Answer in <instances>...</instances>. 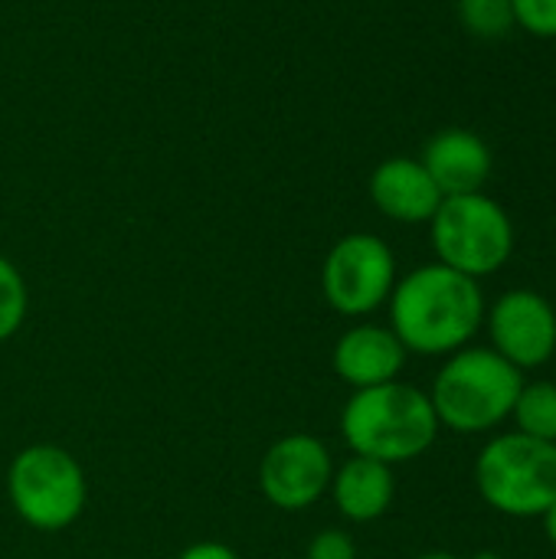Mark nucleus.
Returning a JSON list of instances; mask_svg holds the SVG:
<instances>
[{
    "label": "nucleus",
    "mask_w": 556,
    "mask_h": 559,
    "mask_svg": "<svg viewBox=\"0 0 556 559\" xmlns=\"http://www.w3.org/2000/svg\"><path fill=\"white\" fill-rule=\"evenodd\" d=\"M475 559H501V557H498V554H478Z\"/></svg>",
    "instance_id": "4be33fe9"
},
{
    "label": "nucleus",
    "mask_w": 556,
    "mask_h": 559,
    "mask_svg": "<svg viewBox=\"0 0 556 559\" xmlns=\"http://www.w3.org/2000/svg\"><path fill=\"white\" fill-rule=\"evenodd\" d=\"M541 521H544V534H547V540L554 544V550H556V501L547 508V511H544V518H541Z\"/></svg>",
    "instance_id": "aec40b11"
},
{
    "label": "nucleus",
    "mask_w": 556,
    "mask_h": 559,
    "mask_svg": "<svg viewBox=\"0 0 556 559\" xmlns=\"http://www.w3.org/2000/svg\"><path fill=\"white\" fill-rule=\"evenodd\" d=\"M7 498L23 524L43 534L72 527L88 501V481L72 452L36 442L13 455L7 468Z\"/></svg>",
    "instance_id": "39448f33"
},
{
    "label": "nucleus",
    "mask_w": 556,
    "mask_h": 559,
    "mask_svg": "<svg viewBox=\"0 0 556 559\" xmlns=\"http://www.w3.org/2000/svg\"><path fill=\"white\" fill-rule=\"evenodd\" d=\"M439 429L442 426L436 419L429 393L400 380L354 390L341 409V436L347 449L390 468L426 455Z\"/></svg>",
    "instance_id": "f03ea898"
},
{
    "label": "nucleus",
    "mask_w": 556,
    "mask_h": 559,
    "mask_svg": "<svg viewBox=\"0 0 556 559\" xmlns=\"http://www.w3.org/2000/svg\"><path fill=\"white\" fill-rule=\"evenodd\" d=\"M328 495L334 498V508L341 511V518L354 524L380 521L393 508V498H397L393 468L364 455H351L341 468H334Z\"/></svg>",
    "instance_id": "ddd939ff"
},
{
    "label": "nucleus",
    "mask_w": 556,
    "mask_h": 559,
    "mask_svg": "<svg viewBox=\"0 0 556 559\" xmlns=\"http://www.w3.org/2000/svg\"><path fill=\"white\" fill-rule=\"evenodd\" d=\"M459 16L465 29L482 39H498L518 26L511 0H459Z\"/></svg>",
    "instance_id": "dca6fc26"
},
{
    "label": "nucleus",
    "mask_w": 556,
    "mask_h": 559,
    "mask_svg": "<svg viewBox=\"0 0 556 559\" xmlns=\"http://www.w3.org/2000/svg\"><path fill=\"white\" fill-rule=\"evenodd\" d=\"M475 488L505 518H544L556 501V445L521 432L495 436L475 459Z\"/></svg>",
    "instance_id": "20e7f679"
},
{
    "label": "nucleus",
    "mask_w": 556,
    "mask_h": 559,
    "mask_svg": "<svg viewBox=\"0 0 556 559\" xmlns=\"http://www.w3.org/2000/svg\"><path fill=\"white\" fill-rule=\"evenodd\" d=\"M397 285V255L374 233H351L331 246L321 265V292L344 318L383 308Z\"/></svg>",
    "instance_id": "0eeeda50"
},
{
    "label": "nucleus",
    "mask_w": 556,
    "mask_h": 559,
    "mask_svg": "<svg viewBox=\"0 0 556 559\" xmlns=\"http://www.w3.org/2000/svg\"><path fill=\"white\" fill-rule=\"evenodd\" d=\"M511 419L518 426L514 432L556 445V383L551 380L524 383L511 409Z\"/></svg>",
    "instance_id": "4468645a"
},
{
    "label": "nucleus",
    "mask_w": 556,
    "mask_h": 559,
    "mask_svg": "<svg viewBox=\"0 0 556 559\" xmlns=\"http://www.w3.org/2000/svg\"><path fill=\"white\" fill-rule=\"evenodd\" d=\"M406 347L400 337L383 328V324H354L347 328L334 350H331V367L341 383L351 390H370L400 380L406 367Z\"/></svg>",
    "instance_id": "9d476101"
},
{
    "label": "nucleus",
    "mask_w": 556,
    "mask_h": 559,
    "mask_svg": "<svg viewBox=\"0 0 556 559\" xmlns=\"http://www.w3.org/2000/svg\"><path fill=\"white\" fill-rule=\"evenodd\" d=\"M334 462L318 436L292 432L269 445L259 462V491L279 511H308L331 488Z\"/></svg>",
    "instance_id": "6e6552de"
},
{
    "label": "nucleus",
    "mask_w": 556,
    "mask_h": 559,
    "mask_svg": "<svg viewBox=\"0 0 556 559\" xmlns=\"http://www.w3.org/2000/svg\"><path fill=\"white\" fill-rule=\"evenodd\" d=\"M429 236L436 262L475 282L505 269L514 252V223L488 193L446 197L429 219Z\"/></svg>",
    "instance_id": "423d86ee"
},
{
    "label": "nucleus",
    "mask_w": 556,
    "mask_h": 559,
    "mask_svg": "<svg viewBox=\"0 0 556 559\" xmlns=\"http://www.w3.org/2000/svg\"><path fill=\"white\" fill-rule=\"evenodd\" d=\"M26 311H29L26 278L7 255H0V344L23 328Z\"/></svg>",
    "instance_id": "2eb2a0df"
},
{
    "label": "nucleus",
    "mask_w": 556,
    "mask_h": 559,
    "mask_svg": "<svg viewBox=\"0 0 556 559\" xmlns=\"http://www.w3.org/2000/svg\"><path fill=\"white\" fill-rule=\"evenodd\" d=\"M416 559H462V557H456V554H423V557H416Z\"/></svg>",
    "instance_id": "412c9836"
},
{
    "label": "nucleus",
    "mask_w": 556,
    "mask_h": 559,
    "mask_svg": "<svg viewBox=\"0 0 556 559\" xmlns=\"http://www.w3.org/2000/svg\"><path fill=\"white\" fill-rule=\"evenodd\" d=\"M305 559H357V544H354L351 534H344L338 527H328V531L311 537Z\"/></svg>",
    "instance_id": "a211bd4d"
},
{
    "label": "nucleus",
    "mask_w": 556,
    "mask_h": 559,
    "mask_svg": "<svg viewBox=\"0 0 556 559\" xmlns=\"http://www.w3.org/2000/svg\"><path fill=\"white\" fill-rule=\"evenodd\" d=\"M370 200L383 216L397 223H429L446 197L423 160L390 157L370 174Z\"/></svg>",
    "instance_id": "f8f14e48"
},
{
    "label": "nucleus",
    "mask_w": 556,
    "mask_h": 559,
    "mask_svg": "<svg viewBox=\"0 0 556 559\" xmlns=\"http://www.w3.org/2000/svg\"><path fill=\"white\" fill-rule=\"evenodd\" d=\"M177 559H239V554L229 544H216V540H200L190 544Z\"/></svg>",
    "instance_id": "6ab92c4d"
},
{
    "label": "nucleus",
    "mask_w": 556,
    "mask_h": 559,
    "mask_svg": "<svg viewBox=\"0 0 556 559\" xmlns=\"http://www.w3.org/2000/svg\"><path fill=\"white\" fill-rule=\"evenodd\" d=\"M419 160L442 190V197L482 193L495 167L488 141L469 128H446L433 134Z\"/></svg>",
    "instance_id": "9b49d317"
},
{
    "label": "nucleus",
    "mask_w": 556,
    "mask_h": 559,
    "mask_svg": "<svg viewBox=\"0 0 556 559\" xmlns=\"http://www.w3.org/2000/svg\"><path fill=\"white\" fill-rule=\"evenodd\" d=\"M390 331L406 354L449 357L478 334L485 324L482 285L442 262L419 265L397 278L390 295Z\"/></svg>",
    "instance_id": "f257e3e1"
},
{
    "label": "nucleus",
    "mask_w": 556,
    "mask_h": 559,
    "mask_svg": "<svg viewBox=\"0 0 556 559\" xmlns=\"http://www.w3.org/2000/svg\"><path fill=\"white\" fill-rule=\"evenodd\" d=\"M524 373L492 347H462L446 357L433 380L429 403L442 429L478 436L511 419Z\"/></svg>",
    "instance_id": "7ed1b4c3"
},
{
    "label": "nucleus",
    "mask_w": 556,
    "mask_h": 559,
    "mask_svg": "<svg viewBox=\"0 0 556 559\" xmlns=\"http://www.w3.org/2000/svg\"><path fill=\"white\" fill-rule=\"evenodd\" d=\"M485 321L492 350L521 373L544 367L556 354V311L534 288L505 292L492 311H485Z\"/></svg>",
    "instance_id": "1a4fd4ad"
},
{
    "label": "nucleus",
    "mask_w": 556,
    "mask_h": 559,
    "mask_svg": "<svg viewBox=\"0 0 556 559\" xmlns=\"http://www.w3.org/2000/svg\"><path fill=\"white\" fill-rule=\"evenodd\" d=\"M514 23L531 36L556 39V0H511Z\"/></svg>",
    "instance_id": "f3484780"
}]
</instances>
